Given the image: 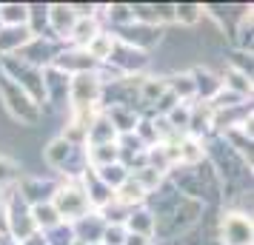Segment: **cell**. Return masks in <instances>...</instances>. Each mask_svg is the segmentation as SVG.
Instances as JSON below:
<instances>
[{
	"label": "cell",
	"mask_w": 254,
	"mask_h": 245,
	"mask_svg": "<svg viewBox=\"0 0 254 245\" xmlns=\"http://www.w3.org/2000/svg\"><path fill=\"white\" fill-rule=\"evenodd\" d=\"M0 97H3V105H6V111H9V117H12L14 123L35 129L37 123L43 120L40 103H35V100H32L17 83L9 80L6 74H0Z\"/></svg>",
	"instance_id": "6da1fadb"
},
{
	"label": "cell",
	"mask_w": 254,
	"mask_h": 245,
	"mask_svg": "<svg viewBox=\"0 0 254 245\" xmlns=\"http://www.w3.org/2000/svg\"><path fill=\"white\" fill-rule=\"evenodd\" d=\"M52 205H55L60 220L69 222V225L92 211L89 197H86V191H83V183L74 180V177H63L58 183V191H55V197H52Z\"/></svg>",
	"instance_id": "7a4b0ae2"
},
{
	"label": "cell",
	"mask_w": 254,
	"mask_h": 245,
	"mask_svg": "<svg viewBox=\"0 0 254 245\" xmlns=\"http://www.w3.org/2000/svg\"><path fill=\"white\" fill-rule=\"evenodd\" d=\"M103 83L97 77V71H86V74H74L69 77V105L71 111H89V108H100L103 100Z\"/></svg>",
	"instance_id": "3957f363"
},
{
	"label": "cell",
	"mask_w": 254,
	"mask_h": 245,
	"mask_svg": "<svg viewBox=\"0 0 254 245\" xmlns=\"http://www.w3.org/2000/svg\"><path fill=\"white\" fill-rule=\"evenodd\" d=\"M217 240L220 245H254L252 214H243L237 208L223 211L217 220Z\"/></svg>",
	"instance_id": "277c9868"
},
{
	"label": "cell",
	"mask_w": 254,
	"mask_h": 245,
	"mask_svg": "<svg viewBox=\"0 0 254 245\" xmlns=\"http://www.w3.org/2000/svg\"><path fill=\"white\" fill-rule=\"evenodd\" d=\"M60 54V49H58V43L52 40L49 35H43V37H32L29 43H26L14 57L20 60V63H26V66H32V69H49L52 63H55V57Z\"/></svg>",
	"instance_id": "5b68a950"
},
{
	"label": "cell",
	"mask_w": 254,
	"mask_h": 245,
	"mask_svg": "<svg viewBox=\"0 0 254 245\" xmlns=\"http://www.w3.org/2000/svg\"><path fill=\"white\" fill-rule=\"evenodd\" d=\"M112 35H115L120 43H126V46L149 54L151 49L163 40V29H157V26H146V23H128L126 29H117V32H112Z\"/></svg>",
	"instance_id": "8992f818"
},
{
	"label": "cell",
	"mask_w": 254,
	"mask_h": 245,
	"mask_svg": "<svg viewBox=\"0 0 254 245\" xmlns=\"http://www.w3.org/2000/svg\"><path fill=\"white\" fill-rule=\"evenodd\" d=\"M106 66H112L115 71H120L123 77H134L140 74L143 69H149V54L146 51H137V49L126 46V43H115V51H112V57Z\"/></svg>",
	"instance_id": "52a82bcc"
},
{
	"label": "cell",
	"mask_w": 254,
	"mask_h": 245,
	"mask_svg": "<svg viewBox=\"0 0 254 245\" xmlns=\"http://www.w3.org/2000/svg\"><path fill=\"white\" fill-rule=\"evenodd\" d=\"M77 23V14L71 9V3H52L49 6V37H58V40H69L71 29Z\"/></svg>",
	"instance_id": "ba28073f"
},
{
	"label": "cell",
	"mask_w": 254,
	"mask_h": 245,
	"mask_svg": "<svg viewBox=\"0 0 254 245\" xmlns=\"http://www.w3.org/2000/svg\"><path fill=\"white\" fill-rule=\"evenodd\" d=\"M112 197H115V205L123 211H134V208H143L146 205V199H149V191L140 186L134 177H128L123 186H117L112 191Z\"/></svg>",
	"instance_id": "9c48e42d"
},
{
	"label": "cell",
	"mask_w": 254,
	"mask_h": 245,
	"mask_svg": "<svg viewBox=\"0 0 254 245\" xmlns=\"http://www.w3.org/2000/svg\"><path fill=\"white\" fill-rule=\"evenodd\" d=\"M103 228H106V220L100 217V211H89L86 217H80L77 222H71V234H74V240H80V243H86V245L100 243Z\"/></svg>",
	"instance_id": "30bf717a"
},
{
	"label": "cell",
	"mask_w": 254,
	"mask_h": 245,
	"mask_svg": "<svg viewBox=\"0 0 254 245\" xmlns=\"http://www.w3.org/2000/svg\"><path fill=\"white\" fill-rule=\"evenodd\" d=\"M32 37L29 26H0V57H14Z\"/></svg>",
	"instance_id": "8fae6325"
},
{
	"label": "cell",
	"mask_w": 254,
	"mask_h": 245,
	"mask_svg": "<svg viewBox=\"0 0 254 245\" xmlns=\"http://www.w3.org/2000/svg\"><path fill=\"white\" fill-rule=\"evenodd\" d=\"M177 165H200L206 163V140H197V137H189V134H183V137H177Z\"/></svg>",
	"instance_id": "7c38bea8"
},
{
	"label": "cell",
	"mask_w": 254,
	"mask_h": 245,
	"mask_svg": "<svg viewBox=\"0 0 254 245\" xmlns=\"http://www.w3.org/2000/svg\"><path fill=\"white\" fill-rule=\"evenodd\" d=\"M123 228H126V234H137V237L154 240V217H151V211L146 205L128 211L126 220H123Z\"/></svg>",
	"instance_id": "4fadbf2b"
},
{
	"label": "cell",
	"mask_w": 254,
	"mask_h": 245,
	"mask_svg": "<svg viewBox=\"0 0 254 245\" xmlns=\"http://www.w3.org/2000/svg\"><path fill=\"white\" fill-rule=\"evenodd\" d=\"M115 43L117 37L112 35V32H106V29H100L97 35L89 40V46H86V54L97 63V66H106L109 63V57H112V51H115Z\"/></svg>",
	"instance_id": "5bb4252c"
},
{
	"label": "cell",
	"mask_w": 254,
	"mask_h": 245,
	"mask_svg": "<svg viewBox=\"0 0 254 245\" xmlns=\"http://www.w3.org/2000/svg\"><path fill=\"white\" fill-rule=\"evenodd\" d=\"M103 143H117V131H115V126L109 123V117L100 111V114L92 120L89 131H86V146H103Z\"/></svg>",
	"instance_id": "9a60e30c"
},
{
	"label": "cell",
	"mask_w": 254,
	"mask_h": 245,
	"mask_svg": "<svg viewBox=\"0 0 254 245\" xmlns=\"http://www.w3.org/2000/svg\"><path fill=\"white\" fill-rule=\"evenodd\" d=\"M100 14L97 17H106L109 26L117 29H126L128 23H134V12H131V3H109V6H97Z\"/></svg>",
	"instance_id": "2e32d148"
},
{
	"label": "cell",
	"mask_w": 254,
	"mask_h": 245,
	"mask_svg": "<svg viewBox=\"0 0 254 245\" xmlns=\"http://www.w3.org/2000/svg\"><path fill=\"white\" fill-rule=\"evenodd\" d=\"M97 32H100V20L97 17H77V23H74V29H71V35H69V43L74 49H86L89 40Z\"/></svg>",
	"instance_id": "e0dca14e"
},
{
	"label": "cell",
	"mask_w": 254,
	"mask_h": 245,
	"mask_svg": "<svg viewBox=\"0 0 254 245\" xmlns=\"http://www.w3.org/2000/svg\"><path fill=\"white\" fill-rule=\"evenodd\" d=\"M29 214H32V222H35V228L37 234H46L52 231L55 225H60V217H58V211H55V205L52 202H40V205H29Z\"/></svg>",
	"instance_id": "ac0fdd59"
},
{
	"label": "cell",
	"mask_w": 254,
	"mask_h": 245,
	"mask_svg": "<svg viewBox=\"0 0 254 245\" xmlns=\"http://www.w3.org/2000/svg\"><path fill=\"white\" fill-rule=\"evenodd\" d=\"M220 83H223V89H229V92L240 94V97H252V77L249 74H243V71H234V69H226L220 71Z\"/></svg>",
	"instance_id": "d6986e66"
},
{
	"label": "cell",
	"mask_w": 254,
	"mask_h": 245,
	"mask_svg": "<svg viewBox=\"0 0 254 245\" xmlns=\"http://www.w3.org/2000/svg\"><path fill=\"white\" fill-rule=\"evenodd\" d=\"M94 177H97L106 188L115 191L117 186H123L128 180V168L123 163H112V165H103V168H94Z\"/></svg>",
	"instance_id": "ffe728a7"
},
{
	"label": "cell",
	"mask_w": 254,
	"mask_h": 245,
	"mask_svg": "<svg viewBox=\"0 0 254 245\" xmlns=\"http://www.w3.org/2000/svg\"><path fill=\"white\" fill-rule=\"evenodd\" d=\"M172 9H174V23L186 26V29H194L203 20V6L200 3H174Z\"/></svg>",
	"instance_id": "44dd1931"
},
{
	"label": "cell",
	"mask_w": 254,
	"mask_h": 245,
	"mask_svg": "<svg viewBox=\"0 0 254 245\" xmlns=\"http://www.w3.org/2000/svg\"><path fill=\"white\" fill-rule=\"evenodd\" d=\"M29 3H0V26H26Z\"/></svg>",
	"instance_id": "7402d4cb"
},
{
	"label": "cell",
	"mask_w": 254,
	"mask_h": 245,
	"mask_svg": "<svg viewBox=\"0 0 254 245\" xmlns=\"http://www.w3.org/2000/svg\"><path fill=\"white\" fill-rule=\"evenodd\" d=\"M29 32L35 37H43V29H49V3H29Z\"/></svg>",
	"instance_id": "603a6c76"
},
{
	"label": "cell",
	"mask_w": 254,
	"mask_h": 245,
	"mask_svg": "<svg viewBox=\"0 0 254 245\" xmlns=\"http://www.w3.org/2000/svg\"><path fill=\"white\" fill-rule=\"evenodd\" d=\"M40 237H43V245H71L74 243V234H71L69 222H60V225H55L52 231L40 234Z\"/></svg>",
	"instance_id": "cb8c5ba5"
},
{
	"label": "cell",
	"mask_w": 254,
	"mask_h": 245,
	"mask_svg": "<svg viewBox=\"0 0 254 245\" xmlns=\"http://www.w3.org/2000/svg\"><path fill=\"white\" fill-rule=\"evenodd\" d=\"M17 174H20V163L12 160L9 154L0 151V188L3 186H14V183H17Z\"/></svg>",
	"instance_id": "d4e9b609"
},
{
	"label": "cell",
	"mask_w": 254,
	"mask_h": 245,
	"mask_svg": "<svg viewBox=\"0 0 254 245\" xmlns=\"http://www.w3.org/2000/svg\"><path fill=\"white\" fill-rule=\"evenodd\" d=\"M126 240V228L123 225H106L103 228V237H100V245H123Z\"/></svg>",
	"instance_id": "484cf974"
},
{
	"label": "cell",
	"mask_w": 254,
	"mask_h": 245,
	"mask_svg": "<svg viewBox=\"0 0 254 245\" xmlns=\"http://www.w3.org/2000/svg\"><path fill=\"white\" fill-rule=\"evenodd\" d=\"M154 240H146V237H137V234H126L123 245H151Z\"/></svg>",
	"instance_id": "4316f807"
},
{
	"label": "cell",
	"mask_w": 254,
	"mask_h": 245,
	"mask_svg": "<svg viewBox=\"0 0 254 245\" xmlns=\"http://www.w3.org/2000/svg\"><path fill=\"white\" fill-rule=\"evenodd\" d=\"M71 245H86V243H80V240H74V243H71Z\"/></svg>",
	"instance_id": "83f0119b"
}]
</instances>
